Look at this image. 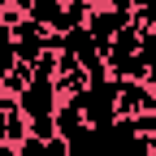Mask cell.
I'll return each instance as SVG.
<instances>
[{
    "label": "cell",
    "instance_id": "cell-1",
    "mask_svg": "<svg viewBox=\"0 0 156 156\" xmlns=\"http://www.w3.org/2000/svg\"><path fill=\"white\" fill-rule=\"evenodd\" d=\"M56 104H61L56 78H52V74H35V69H30V83L22 87V95H17V108L26 113V122H35V117H52Z\"/></svg>",
    "mask_w": 156,
    "mask_h": 156
},
{
    "label": "cell",
    "instance_id": "cell-2",
    "mask_svg": "<svg viewBox=\"0 0 156 156\" xmlns=\"http://www.w3.org/2000/svg\"><path fill=\"white\" fill-rule=\"evenodd\" d=\"M61 52H69L74 61L87 69V78L108 69V65H104V48L95 44V35H91L87 26H74V30H65V48H61Z\"/></svg>",
    "mask_w": 156,
    "mask_h": 156
},
{
    "label": "cell",
    "instance_id": "cell-3",
    "mask_svg": "<svg viewBox=\"0 0 156 156\" xmlns=\"http://www.w3.org/2000/svg\"><path fill=\"white\" fill-rule=\"evenodd\" d=\"M152 108V91L143 78H117V117H139Z\"/></svg>",
    "mask_w": 156,
    "mask_h": 156
},
{
    "label": "cell",
    "instance_id": "cell-4",
    "mask_svg": "<svg viewBox=\"0 0 156 156\" xmlns=\"http://www.w3.org/2000/svg\"><path fill=\"white\" fill-rule=\"evenodd\" d=\"M139 35H143V26L130 17V22L104 44V65H117V61H126V56H134V52H139Z\"/></svg>",
    "mask_w": 156,
    "mask_h": 156
},
{
    "label": "cell",
    "instance_id": "cell-5",
    "mask_svg": "<svg viewBox=\"0 0 156 156\" xmlns=\"http://www.w3.org/2000/svg\"><path fill=\"white\" fill-rule=\"evenodd\" d=\"M83 87H87V69L78 65L69 52H61V61H56V91L61 95H78Z\"/></svg>",
    "mask_w": 156,
    "mask_h": 156
},
{
    "label": "cell",
    "instance_id": "cell-6",
    "mask_svg": "<svg viewBox=\"0 0 156 156\" xmlns=\"http://www.w3.org/2000/svg\"><path fill=\"white\" fill-rule=\"evenodd\" d=\"M26 17L39 22L44 30H61V22H65V0H35V5L26 9Z\"/></svg>",
    "mask_w": 156,
    "mask_h": 156
},
{
    "label": "cell",
    "instance_id": "cell-7",
    "mask_svg": "<svg viewBox=\"0 0 156 156\" xmlns=\"http://www.w3.org/2000/svg\"><path fill=\"white\" fill-rule=\"evenodd\" d=\"M17 65V48H13V26L0 17V78Z\"/></svg>",
    "mask_w": 156,
    "mask_h": 156
},
{
    "label": "cell",
    "instance_id": "cell-8",
    "mask_svg": "<svg viewBox=\"0 0 156 156\" xmlns=\"http://www.w3.org/2000/svg\"><path fill=\"white\" fill-rule=\"evenodd\" d=\"M26 83H30V65H26V61H17V65H13V69H9L5 78H0V91H9L13 100H17V95H22V87H26Z\"/></svg>",
    "mask_w": 156,
    "mask_h": 156
},
{
    "label": "cell",
    "instance_id": "cell-9",
    "mask_svg": "<svg viewBox=\"0 0 156 156\" xmlns=\"http://www.w3.org/2000/svg\"><path fill=\"white\" fill-rule=\"evenodd\" d=\"M108 74H113V78H147V61L134 52V56H126V61L108 65Z\"/></svg>",
    "mask_w": 156,
    "mask_h": 156
},
{
    "label": "cell",
    "instance_id": "cell-10",
    "mask_svg": "<svg viewBox=\"0 0 156 156\" xmlns=\"http://www.w3.org/2000/svg\"><path fill=\"white\" fill-rule=\"evenodd\" d=\"M139 56L147 61V69H156V30H147V26L139 35Z\"/></svg>",
    "mask_w": 156,
    "mask_h": 156
},
{
    "label": "cell",
    "instance_id": "cell-11",
    "mask_svg": "<svg viewBox=\"0 0 156 156\" xmlns=\"http://www.w3.org/2000/svg\"><path fill=\"white\" fill-rule=\"evenodd\" d=\"M134 22L156 30V0H143V5H134Z\"/></svg>",
    "mask_w": 156,
    "mask_h": 156
},
{
    "label": "cell",
    "instance_id": "cell-12",
    "mask_svg": "<svg viewBox=\"0 0 156 156\" xmlns=\"http://www.w3.org/2000/svg\"><path fill=\"white\" fill-rule=\"evenodd\" d=\"M30 134H39V139H52V134H56V122H52V117H35V122H30Z\"/></svg>",
    "mask_w": 156,
    "mask_h": 156
},
{
    "label": "cell",
    "instance_id": "cell-13",
    "mask_svg": "<svg viewBox=\"0 0 156 156\" xmlns=\"http://www.w3.org/2000/svg\"><path fill=\"white\" fill-rule=\"evenodd\" d=\"M143 83H147V87H156V69H147V78H143Z\"/></svg>",
    "mask_w": 156,
    "mask_h": 156
},
{
    "label": "cell",
    "instance_id": "cell-14",
    "mask_svg": "<svg viewBox=\"0 0 156 156\" xmlns=\"http://www.w3.org/2000/svg\"><path fill=\"white\" fill-rule=\"evenodd\" d=\"M9 5H13V0H0V13H5V9H9Z\"/></svg>",
    "mask_w": 156,
    "mask_h": 156
},
{
    "label": "cell",
    "instance_id": "cell-15",
    "mask_svg": "<svg viewBox=\"0 0 156 156\" xmlns=\"http://www.w3.org/2000/svg\"><path fill=\"white\" fill-rule=\"evenodd\" d=\"M147 91H152V108H156V87H147Z\"/></svg>",
    "mask_w": 156,
    "mask_h": 156
}]
</instances>
